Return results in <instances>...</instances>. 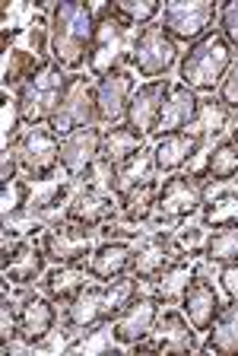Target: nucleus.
<instances>
[{
    "label": "nucleus",
    "mask_w": 238,
    "mask_h": 356,
    "mask_svg": "<svg viewBox=\"0 0 238 356\" xmlns=\"http://www.w3.org/2000/svg\"><path fill=\"white\" fill-rule=\"evenodd\" d=\"M219 16L213 0H171L162 7V29L175 42H201L210 35V26Z\"/></svg>",
    "instance_id": "nucleus-9"
},
{
    "label": "nucleus",
    "mask_w": 238,
    "mask_h": 356,
    "mask_svg": "<svg viewBox=\"0 0 238 356\" xmlns=\"http://www.w3.org/2000/svg\"><path fill=\"white\" fill-rule=\"evenodd\" d=\"M169 89H171V83L165 80V76H159V80H146L143 86H137V92L130 96L124 124L134 127L143 140L156 134L159 111H162V102H165V96H169Z\"/></svg>",
    "instance_id": "nucleus-12"
},
{
    "label": "nucleus",
    "mask_w": 238,
    "mask_h": 356,
    "mask_svg": "<svg viewBox=\"0 0 238 356\" xmlns=\"http://www.w3.org/2000/svg\"><path fill=\"white\" fill-rule=\"evenodd\" d=\"M203 350H213V353L223 356H238V299H232L229 305L219 309Z\"/></svg>",
    "instance_id": "nucleus-26"
},
{
    "label": "nucleus",
    "mask_w": 238,
    "mask_h": 356,
    "mask_svg": "<svg viewBox=\"0 0 238 356\" xmlns=\"http://www.w3.org/2000/svg\"><path fill=\"white\" fill-rule=\"evenodd\" d=\"M86 274H90L86 264H60V267H54L42 283H45V293L54 302L67 305V302H74L76 293L86 286Z\"/></svg>",
    "instance_id": "nucleus-28"
},
{
    "label": "nucleus",
    "mask_w": 238,
    "mask_h": 356,
    "mask_svg": "<svg viewBox=\"0 0 238 356\" xmlns=\"http://www.w3.org/2000/svg\"><path fill=\"white\" fill-rule=\"evenodd\" d=\"M45 245L35 242V238H19L16 245L3 242V277H7L10 283H19V286H26V283H35L38 277L45 274Z\"/></svg>",
    "instance_id": "nucleus-15"
},
{
    "label": "nucleus",
    "mask_w": 238,
    "mask_h": 356,
    "mask_svg": "<svg viewBox=\"0 0 238 356\" xmlns=\"http://www.w3.org/2000/svg\"><path fill=\"white\" fill-rule=\"evenodd\" d=\"M42 245H45L48 261H58V264H86V258L92 254L90 229H83L70 220L54 222L51 229H45Z\"/></svg>",
    "instance_id": "nucleus-14"
},
{
    "label": "nucleus",
    "mask_w": 238,
    "mask_h": 356,
    "mask_svg": "<svg viewBox=\"0 0 238 356\" xmlns=\"http://www.w3.org/2000/svg\"><path fill=\"white\" fill-rule=\"evenodd\" d=\"M26 204H29V185H26L23 178L3 181V226L23 213Z\"/></svg>",
    "instance_id": "nucleus-36"
},
{
    "label": "nucleus",
    "mask_w": 238,
    "mask_h": 356,
    "mask_svg": "<svg viewBox=\"0 0 238 356\" xmlns=\"http://www.w3.org/2000/svg\"><path fill=\"white\" fill-rule=\"evenodd\" d=\"M203 207V181H197L194 175H175L165 178V185L159 188L156 210L162 213V220H187Z\"/></svg>",
    "instance_id": "nucleus-11"
},
{
    "label": "nucleus",
    "mask_w": 238,
    "mask_h": 356,
    "mask_svg": "<svg viewBox=\"0 0 238 356\" xmlns=\"http://www.w3.org/2000/svg\"><path fill=\"white\" fill-rule=\"evenodd\" d=\"M99 121V108H96V86L92 76L86 74H70L67 89H64V102H60L58 115L48 121L54 134H70L76 127H90Z\"/></svg>",
    "instance_id": "nucleus-8"
},
{
    "label": "nucleus",
    "mask_w": 238,
    "mask_h": 356,
    "mask_svg": "<svg viewBox=\"0 0 238 356\" xmlns=\"http://www.w3.org/2000/svg\"><path fill=\"white\" fill-rule=\"evenodd\" d=\"M203 140H197L194 134L187 131H175V134H162L153 147V163H156V172H165V175H175L178 169H185L194 156L201 153Z\"/></svg>",
    "instance_id": "nucleus-20"
},
{
    "label": "nucleus",
    "mask_w": 238,
    "mask_h": 356,
    "mask_svg": "<svg viewBox=\"0 0 238 356\" xmlns=\"http://www.w3.org/2000/svg\"><path fill=\"white\" fill-rule=\"evenodd\" d=\"M51 296H26L19 305V337L26 343H42L58 325V309Z\"/></svg>",
    "instance_id": "nucleus-21"
},
{
    "label": "nucleus",
    "mask_w": 238,
    "mask_h": 356,
    "mask_svg": "<svg viewBox=\"0 0 238 356\" xmlns=\"http://www.w3.org/2000/svg\"><path fill=\"white\" fill-rule=\"evenodd\" d=\"M19 305L10 302V296L3 293V299H0V347L10 350V343H13V337H19Z\"/></svg>",
    "instance_id": "nucleus-37"
},
{
    "label": "nucleus",
    "mask_w": 238,
    "mask_h": 356,
    "mask_svg": "<svg viewBox=\"0 0 238 356\" xmlns=\"http://www.w3.org/2000/svg\"><path fill=\"white\" fill-rule=\"evenodd\" d=\"M197 105H201V99H197L194 89H187L185 83L171 86L169 96H165V102H162V111H159L156 137H162V134H175V131H187L191 121H194V115H197Z\"/></svg>",
    "instance_id": "nucleus-22"
},
{
    "label": "nucleus",
    "mask_w": 238,
    "mask_h": 356,
    "mask_svg": "<svg viewBox=\"0 0 238 356\" xmlns=\"http://www.w3.org/2000/svg\"><path fill=\"white\" fill-rule=\"evenodd\" d=\"M67 70H60L54 60H48L38 74H32L23 86L16 89V108H19V121L23 127L48 124L58 115L60 102H64V89H67Z\"/></svg>",
    "instance_id": "nucleus-4"
},
{
    "label": "nucleus",
    "mask_w": 238,
    "mask_h": 356,
    "mask_svg": "<svg viewBox=\"0 0 238 356\" xmlns=\"http://www.w3.org/2000/svg\"><path fill=\"white\" fill-rule=\"evenodd\" d=\"M143 149V137L134 131V127L127 124H112L102 131V159H108V163L118 169V165H124L127 159L134 153H140Z\"/></svg>",
    "instance_id": "nucleus-27"
},
{
    "label": "nucleus",
    "mask_w": 238,
    "mask_h": 356,
    "mask_svg": "<svg viewBox=\"0 0 238 356\" xmlns=\"http://www.w3.org/2000/svg\"><path fill=\"white\" fill-rule=\"evenodd\" d=\"M238 175V143L232 140H219L213 147V153H207L203 165L194 172L197 181H232Z\"/></svg>",
    "instance_id": "nucleus-25"
},
{
    "label": "nucleus",
    "mask_w": 238,
    "mask_h": 356,
    "mask_svg": "<svg viewBox=\"0 0 238 356\" xmlns=\"http://www.w3.org/2000/svg\"><path fill=\"white\" fill-rule=\"evenodd\" d=\"M219 309H223V302H219L216 286L201 270H194L191 280L185 283V293H181V312L187 315V321H191L197 331H210L216 315H219Z\"/></svg>",
    "instance_id": "nucleus-17"
},
{
    "label": "nucleus",
    "mask_w": 238,
    "mask_h": 356,
    "mask_svg": "<svg viewBox=\"0 0 238 356\" xmlns=\"http://www.w3.org/2000/svg\"><path fill=\"white\" fill-rule=\"evenodd\" d=\"M134 92H137V83L127 67H118L112 74H105L102 80L96 83L99 121H102V124H118L121 118H127V105H130Z\"/></svg>",
    "instance_id": "nucleus-13"
},
{
    "label": "nucleus",
    "mask_w": 238,
    "mask_h": 356,
    "mask_svg": "<svg viewBox=\"0 0 238 356\" xmlns=\"http://www.w3.org/2000/svg\"><path fill=\"white\" fill-rule=\"evenodd\" d=\"M156 197H159V185H156V178H149V181L137 185L134 191H127L124 197L118 200V204H121V216H124L127 222L149 220V213L156 210Z\"/></svg>",
    "instance_id": "nucleus-30"
},
{
    "label": "nucleus",
    "mask_w": 238,
    "mask_h": 356,
    "mask_svg": "<svg viewBox=\"0 0 238 356\" xmlns=\"http://www.w3.org/2000/svg\"><path fill=\"white\" fill-rule=\"evenodd\" d=\"M203 258L216 261V264H229L238 258V222L216 226V232L203 242Z\"/></svg>",
    "instance_id": "nucleus-33"
},
{
    "label": "nucleus",
    "mask_w": 238,
    "mask_h": 356,
    "mask_svg": "<svg viewBox=\"0 0 238 356\" xmlns=\"http://www.w3.org/2000/svg\"><path fill=\"white\" fill-rule=\"evenodd\" d=\"M159 312H162V296H140L137 293L130 299V305L112 318V337L118 343H124V347L146 341L153 327H156Z\"/></svg>",
    "instance_id": "nucleus-10"
},
{
    "label": "nucleus",
    "mask_w": 238,
    "mask_h": 356,
    "mask_svg": "<svg viewBox=\"0 0 238 356\" xmlns=\"http://www.w3.org/2000/svg\"><path fill=\"white\" fill-rule=\"evenodd\" d=\"M137 283L140 280L134 274H124L118 280L102 283V286H83L74 302H67V325L76 327V331H90L96 325L112 321L137 296Z\"/></svg>",
    "instance_id": "nucleus-2"
},
{
    "label": "nucleus",
    "mask_w": 238,
    "mask_h": 356,
    "mask_svg": "<svg viewBox=\"0 0 238 356\" xmlns=\"http://www.w3.org/2000/svg\"><path fill=\"white\" fill-rule=\"evenodd\" d=\"M229 115L232 111L226 108L219 99H201V105H197V115H194L191 127H187V134H194L197 140H213V137H219V134L229 127Z\"/></svg>",
    "instance_id": "nucleus-29"
},
{
    "label": "nucleus",
    "mask_w": 238,
    "mask_h": 356,
    "mask_svg": "<svg viewBox=\"0 0 238 356\" xmlns=\"http://www.w3.org/2000/svg\"><path fill=\"white\" fill-rule=\"evenodd\" d=\"M134 26H127L112 3H105L96 13V32H92V48H90V70L92 76L102 80L105 74H112L118 67H124L130 60L134 42H127Z\"/></svg>",
    "instance_id": "nucleus-5"
},
{
    "label": "nucleus",
    "mask_w": 238,
    "mask_h": 356,
    "mask_svg": "<svg viewBox=\"0 0 238 356\" xmlns=\"http://www.w3.org/2000/svg\"><path fill=\"white\" fill-rule=\"evenodd\" d=\"M67 220L83 226V229H96V226H105V222L114 220V204L108 194H99L92 188H86V191H76L70 197Z\"/></svg>",
    "instance_id": "nucleus-24"
},
{
    "label": "nucleus",
    "mask_w": 238,
    "mask_h": 356,
    "mask_svg": "<svg viewBox=\"0 0 238 356\" xmlns=\"http://www.w3.org/2000/svg\"><path fill=\"white\" fill-rule=\"evenodd\" d=\"M51 60L60 70L76 74L83 64H90L96 13L83 0H60L51 10Z\"/></svg>",
    "instance_id": "nucleus-1"
},
{
    "label": "nucleus",
    "mask_w": 238,
    "mask_h": 356,
    "mask_svg": "<svg viewBox=\"0 0 238 356\" xmlns=\"http://www.w3.org/2000/svg\"><path fill=\"white\" fill-rule=\"evenodd\" d=\"M130 264H134V248L127 242H102L99 248H92L90 261H86V270L96 280H118V277L130 274Z\"/></svg>",
    "instance_id": "nucleus-23"
},
{
    "label": "nucleus",
    "mask_w": 238,
    "mask_h": 356,
    "mask_svg": "<svg viewBox=\"0 0 238 356\" xmlns=\"http://www.w3.org/2000/svg\"><path fill=\"white\" fill-rule=\"evenodd\" d=\"M86 188H92L99 194H108V197H118V169L99 156L96 163L90 165V172H86Z\"/></svg>",
    "instance_id": "nucleus-35"
},
{
    "label": "nucleus",
    "mask_w": 238,
    "mask_h": 356,
    "mask_svg": "<svg viewBox=\"0 0 238 356\" xmlns=\"http://www.w3.org/2000/svg\"><path fill=\"white\" fill-rule=\"evenodd\" d=\"M153 334H156V341H153L156 353H191V350H197V327L181 312H159Z\"/></svg>",
    "instance_id": "nucleus-19"
},
{
    "label": "nucleus",
    "mask_w": 238,
    "mask_h": 356,
    "mask_svg": "<svg viewBox=\"0 0 238 356\" xmlns=\"http://www.w3.org/2000/svg\"><path fill=\"white\" fill-rule=\"evenodd\" d=\"M219 29H223V38L238 48V0H229L223 10H219Z\"/></svg>",
    "instance_id": "nucleus-38"
},
{
    "label": "nucleus",
    "mask_w": 238,
    "mask_h": 356,
    "mask_svg": "<svg viewBox=\"0 0 238 356\" xmlns=\"http://www.w3.org/2000/svg\"><path fill=\"white\" fill-rule=\"evenodd\" d=\"M185 248H181L175 238L169 236H159L153 238L149 245H143L140 252L134 254V264H130V274L137 277V280H149L156 283L159 277L165 274V270H171V267L178 264V261H185Z\"/></svg>",
    "instance_id": "nucleus-18"
},
{
    "label": "nucleus",
    "mask_w": 238,
    "mask_h": 356,
    "mask_svg": "<svg viewBox=\"0 0 238 356\" xmlns=\"http://www.w3.org/2000/svg\"><path fill=\"white\" fill-rule=\"evenodd\" d=\"M153 172H156V163H153V149H146V147L130 156L124 165H118V200L124 197L127 191H134L137 185L149 181Z\"/></svg>",
    "instance_id": "nucleus-31"
},
{
    "label": "nucleus",
    "mask_w": 238,
    "mask_h": 356,
    "mask_svg": "<svg viewBox=\"0 0 238 356\" xmlns=\"http://www.w3.org/2000/svg\"><path fill=\"white\" fill-rule=\"evenodd\" d=\"M112 7L127 26H140V29L149 26V22L162 13V3H159V0H121V3H112Z\"/></svg>",
    "instance_id": "nucleus-34"
},
{
    "label": "nucleus",
    "mask_w": 238,
    "mask_h": 356,
    "mask_svg": "<svg viewBox=\"0 0 238 356\" xmlns=\"http://www.w3.org/2000/svg\"><path fill=\"white\" fill-rule=\"evenodd\" d=\"M178 60V42L156 22H149L137 32L134 38V51H130V64L140 76L159 80L171 70V64Z\"/></svg>",
    "instance_id": "nucleus-7"
},
{
    "label": "nucleus",
    "mask_w": 238,
    "mask_h": 356,
    "mask_svg": "<svg viewBox=\"0 0 238 356\" xmlns=\"http://www.w3.org/2000/svg\"><path fill=\"white\" fill-rule=\"evenodd\" d=\"M99 156H102V131L96 124L76 127L60 137V165L70 178L86 175Z\"/></svg>",
    "instance_id": "nucleus-16"
},
{
    "label": "nucleus",
    "mask_w": 238,
    "mask_h": 356,
    "mask_svg": "<svg viewBox=\"0 0 238 356\" xmlns=\"http://www.w3.org/2000/svg\"><path fill=\"white\" fill-rule=\"evenodd\" d=\"M48 60H51V58H38L35 51H23V48L10 51L7 67H3V89H10V86L19 89L32 74H38V70H42Z\"/></svg>",
    "instance_id": "nucleus-32"
},
{
    "label": "nucleus",
    "mask_w": 238,
    "mask_h": 356,
    "mask_svg": "<svg viewBox=\"0 0 238 356\" xmlns=\"http://www.w3.org/2000/svg\"><path fill=\"white\" fill-rule=\"evenodd\" d=\"M232 60H235L232 58V44L223 38V32H210L207 38H201L197 44L187 48V54L181 58L178 76L194 92H213L226 80Z\"/></svg>",
    "instance_id": "nucleus-3"
},
{
    "label": "nucleus",
    "mask_w": 238,
    "mask_h": 356,
    "mask_svg": "<svg viewBox=\"0 0 238 356\" xmlns=\"http://www.w3.org/2000/svg\"><path fill=\"white\" fill-rule=\"evenodd\" d=\"M19 165L29 178L45 181L54 175V169L60 165V134H54L48 124H35L26 127L19 137L13 140Z\"/></svg>",
    "instance_id": "nucleus-6"
},
{
    "label": "nucleus",
    "mask_w": 238,
    "mask_h": 356,
    "mask_svg": "<svg viewBox=\"0 0 238 356\" xmlns=\"http://www.w3.org/2000/svg\"><path fill=\"white\" fill-rule=\"evenodd\" d=\"M219 102H223L229 111H238V58L232 60L226 80L219 83Z\"/></svg>",
    "instance_id": "nucleus-39"
},
{
    "label": "nucleus",
    "mask_w": 238,
    "mask_h": 356,
    "mask_svg": "<svg viewBox=\"0 0 238 356\" xmlns=\"http://www.w3.org/2000/svg\"><path fill=\"white\" fill-rule=\"evenodd\" d=\"M219 283H223V289L232 299H238V258L229 261V264H223V270H219Z\"/></svg>",
    "instance_id": "nucleus-40"
}]
</instances>
